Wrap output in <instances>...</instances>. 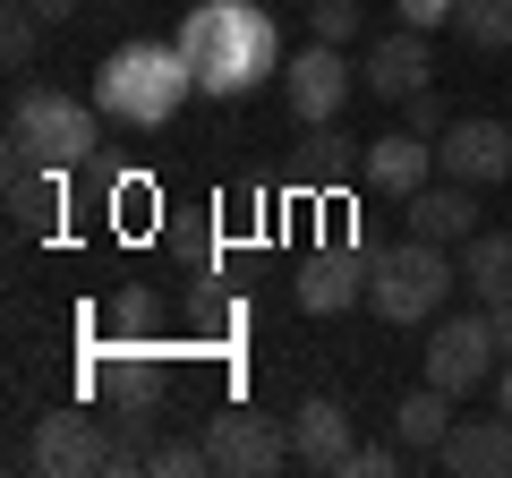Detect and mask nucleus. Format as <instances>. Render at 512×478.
Segmentation results:
<instances>
[{
	"instance_id": "13",
	"label": "nucleus",
	"mask_w": 512,
	"mask_h": 478,
	"mask_svg": "<svg viewBox=\"0 0 512 478\" xmlns=\"http://www.w3.org/2000/svg\"><path fill=\"white\" fill-rule=\"evenodd\" d=\"M367 274H376L367 248H316V257L299 265L291 299H299L308 316H342V308H359V299H367Z\"/></svg>"
},
{
	"instance_id": "11",
	"label": "nucleus",
	"mask_w": 512,
	"mask_h": 478,
	"mask_svg": "<svg viewBox=\"0 0 512 478\" xmlns=\"http://www.w3.org/2000/svg\"><path fill=\"white\" fill-rule=\"evenodd\" d=\"M359 86L384 94V103H410V94H427V86H436V52H427V35H419V26H393V35H376V43H367V60H359Z\"/></svg>"
},
{
	"instance_id": "19",
	"label": "nucleus",
	"mask_w": 512,
	"mask_h": 478,
	"mask_svg": "<svg viewBox=\"0 0 512 478\" xmlns=\"http://www.w3.org/2000/svg\"><path fill=\"white\" fill-rule=\"evenodd\" d=\"M393 436H402L419 461H436V444L453 436V393H444V385H419V393H402V402H393Z\"/></svg>"
},
{
	"instance_id": "6",
	"label": "nucleus",
	"mask_w": 512,
	"mask_h": 478,
	"mask_svg": "<svg viewBox=\"0 0 512 478\" xmlns=\"http://www.w3.org/2000/svg\"><path fill=\"white\" fill-rule=\"evenodd\" d=\"M205 453H214V478H274L291 461V419H274V410H214Z\"/></svg>"
},
{
	"instance_id": "5",
	"label": "nucleus",
	"mask_w": 512,
	"mask_h": 478,
	"mask_svg": "<svg viewBox=\"0 0 512 478\" xmlns=\"http://www.w3.org/2000/svg\"><path fill=\"white\" fill-rule=\"evenodd\" d=\"M103 410H111V436L128 444V453H154V427H163V368L146 359V342H120V359H111L103 376Z\"/></svg>"
},
{
	"instance_id": "24",
	"label": "nucleus",
	"mask_w": 512,
	"mask_h": 478,
	"mask_svg": "<svg viewBox=\"0 0 512 478\" xmlns=\"http://www.w3.org/2000/svg\"><path fill=\"white\" fill-rule=\"evenodd\" d=\"M146 470H154V478H205V470H214V453H205V436H197V444H188V436H163V444L146 453Z\"/></svg>"
},
{
	"instance_id": "9",
	"label": "nucleus",
	"mask_w": 512,
	"mask_h": 478,
	"mask_svg": "<svg viewBox=\"0 0 512 478\" xmlns=\"http://www.w3.org/2000/svg\"><path fill=\"white\" fill-rule=\"evenodd\" d=\"M350 86H359V69L342 60V43H308V52L282 60V103H291L299 129H325V120H342Z\"/></svg>"
},
{
	"instance_id": "17",
	"label": "nucleus",
	"mask_w": 512,
	"mask_h": 478,
	"mask_svg": "<svg viewBox=\"0 0 512 478\" xmlns=\"http://www.w3.org/2000/svg\"><path fill=\"white\" fill-rule=\"evenodd\" d=\"M410 231H419V239H444V248H453V239H470V231H478V188L436 171V180L410 197Z\"/></svg>"
},
{
	"instance_id": "25",
	"label": "nucleus",
	"mask_w": 512,
	"mask_h": 478,
	"mask_svg": "<svg viewBox=\"0 0 512 478\" xmlns=\"http://www.w3.org/2000/svg\"><path fill=\"white\" fill-rule=\"evenodd\" d=\"M316 43H359V0H299Z\"/></svg>"
},
{
	"instance_id": "32",
	"label": "nucleus",
	"mask_w": 512,
	"mask_h": 478,
	"mask_svg": "<svg viewBox=\"0 0 512 478\" xmlns=\"http://www.w3.org/2000/svg\"><path fill=\"white\" fill-rule=\"evenodd\" d=\"M495 402H504V419H512V359H504V376H495Z\"/></svg>"
},
{
	"instance_id": "23",
	"label": "nucleus",
	"mask_w": 512,
	"mask_h": 478,
	"mask_svg": "<svg viewBox=\"0 0 512 478\" xmlns=\"http://www.w3.org/2000/svg\"><path fill=\"white\" fill-rule=\"evenodd\" d=\"M359 163H367V154H350V137L333 129V120H325V137H308V180H325V188H333V180H350Z\"/></svg>"
},
{
	"instance_id": "20",
	"label": "nucleus",
	"mask_w": 512,
	"mask_h": 478,
	"mask_svg": "<svg viewBox=\"0 0 512 478\" xmlns=\"http://www.w3.org/2000/svg\"><path fill=\"white\" fill-rule=\"evenodd\" d=\"M103 325L120 333V342H154V325H163V291H154V282H128V291H111Z\"/></svg>"
},
{
	"instance_id": "2",
	"label": "nucleus",
	"mask_w": 512,
	"mask_h": 478,
	"mask_svg": "<svg viewBox=\"0 0 512 478\" xmlns=\"http://www.w3.org/2000/svg\"><path fill=\"white\" fill-rule=\"evenodd\" d=\"M188 94H197V69L180 43H120L94 69V111L111 129H171Z\"/></svg>"
},
{
	"instance_id": "15",
	"label": "nucleus",
	"mask_w": 512,
	"mask_h": 478,
	"mask_svg": "<svg viewBox=\"0 0 512 478\" xmlns=\"http://www.w3.org/2000/svg\"><path fill=\"white\" fill-rule=\"evenodd\" d=\"M436 470L453 478H512V419H453V436L436 444Z\"/></svg>"
},
{
	"instance_id": "10",
	"label": "nucleus",
	"mask_w": 512,
	"mask_h": 478,
	"mask_svg": "<svg viewBox=\"0 0 512 478\" xmlns=\"http://www.w3.org/2000/svg\"><path fill=\"white\" fill-rule=\"evenodd\" d=\"M436 171L444 180H470V188H495V180H512V129L504 120H453V129L436 137Z\"/></svg>"
},
{
	"instance_id": "21",
	"label": "nucleus",
	"mask_w": 512,
	"mask_h": 478,
	"mask_svg": "<svg viewBox=\"0 0 512 478\" xmlns=\"http://www.w3.org/2000/svg\"><path fill=\"white\" fill-rule=\"evenodd\" d=\"M453 26L470 52H512V0H461Z\"/></svg>"
},
{
	"instance_id": "28",
	"label": "nucleus",
	"mask_w": 512,
	"mask_h": 478,
	"mask_svg": "<svg viewBox=\"0 0 512 478\" xmlns=\"http://www.w3.org/2000/svg\"><path fill=\"white\" fill-rule=\"evenodd\" d=\"M188 316H197V333H222L231 325V299H222L214 282H197V291H188Z\"/></svg>"
},
{
	"instance_id": "4",
	"label": "nucleus",
	"mask_w": 512,
	"mask_h": 478,
	"mask_svg": "<svg viewBox=\"0 0 512 478\" xmlns=\"http://www.w3.org/2000/svg\"><path fill=\"white\" fill-rule=\"evenodd\" d=\"M453 282H461V265L444 257V239L410 231L402 248H384V257H376V274H367V308H376L384 325H436L444 299H453Z\"/></svg>"
},
{
	"instance_id": "12",
	"label": "nucleus",
	"mask_w": 512,
	"mask_h": 478,
	"mask_svg": "<svg viewBox=\"0 0 512 478\" xmlns=\"http://www.w3.org/2000/svg\"><path fill=\"white\" fill-rule=\"evenodd\" d=\"M350 453H359V436H350V410L333 402V393H308V402L291 410V461L316 478H342Z\"/></svg>"
},
{
	"instance_id": "31",
	"label": "nucleus",
	"mask_w": 512,
	"mask_h": 478,
	"mask_svg": "<svg viewBox=\"0 0 512 478\" xmlns=\"http://www.w3.org/2000/svg\"><path fill=\"white\" fill-rule=\"evenodd\" d=\"M43 9V26H60V18H77V0H35Z\"/></svg>"
},
{
	"instance_id": "3",
	"label": "nucleus",
	"mask_w": 512,
	"mask_h": 478,
	"mask_svg": "<svg viewBox=\"0 0 512 478\" xmlns=\"http://www.w3.org/2000/svg\"><path fill=\"white\" fill-rule=\"evenodd\" d=\"M9 154H35L52 171H86L103 154V111H94V94L77 103L60 86H18V103H9Z\"/></svg>"
},
{
	"instance_id": "1",
	"label": "nucleus",
	"mask_w": 512,
	"mask_h": 478,
	"mask_svg": "<svg viewBox=\"0 0 512 478\" xmlns=\"http://www.w3.org/2000/svg\"><path fill=\"white\" fill-rule=\"evenodd\" d=\"M171 43L188 52L205 103H239V94H256L265 77H282V35H274V18H265L256 0H197Z\"/></svg>"
},
{
	"instance_id": "18",
	"label": "nucleus",
	"mask_w": 512,
	"mask_h": 478,
	"mask_svg": "<svg viewBox=\"0 0 512 478\" xmlns=\"http://www.w3.org/2000/svg\"><path fill=\"white\" fill-rule=\"evenodd\" d=\"M461 291L478 308H504L512 299V231H470L461 239Z\"/></svg>"
},
{
	"instance_id": "14",
	"label": "nucleus",
	"mask_w": 512,
	"mask_h": 478,
	"mask_svg": "<svg viewBox=\"0 0 512 478\" xmlns=\"http://www.w3.org/2000/svg\"><path fill=\"white\" fill-rule=\"evenodd\" d=\"M359 180L376 188V197H419L427 180H436V137H419V129H393V137H376L367 146V163H359Z\"/></svg>"
},
{
	"instance_id": "7",
	"label": "nucleus",
	"mask_w": 512,
	"mask_h": 478,
	"mask_svg": "<svg viewBox=\"0 0 512 478\" xmlns=\"http://www.w3.org/2000/svg\"><path fill=\"white\" fill-rule=\"evenodd\" d=\"M111 453H120V436H111L94 410H43L35 444H26V461H35L43 478H103Z\"/></svg>"
},
{
	"instance_id": "8",
	"label": "nucleus",
	"mask_w": 512,
	"mask_h": 478,
	"mask_svg": "<svg viewBox=\"0 0 512 478\" xmlns=\"http://www.w3.org/2000/svg\"><path fill=\"white\" fill-rule=\"evenodd\" d=\"M504 368V350H495V316H444L436 333H427V385H444L453 402H470L487 376Z\"/></svg>"
},
{
	"instance_id": "27",
	"label": "nucleus",
	"mask_w": 512,
	"mask_h": 478,
	"mask_svg": "<svg viewBox=\"0 0 512 478\" xmlns=\"http://www.w3.org/2000/svg\"><path fill=\"white\" fill-rule=\"evenodd\" d=\"M402 129H419V137H444V129H453V111H444V94H436V86L402 103Z\"/></svg>"
},
{
	"instance_id": "30",
	"label": "nucleus",
	"mask_w": 512,
	"mask_h": 478,
	"mask_svg": "<svg viewBox=\"0 0 512 478\" xmlns=\"http://www.w3.org/2000/svg\"><path fill=\"white\" fill-rule=\"evenodd\" d=\"M487 316H495V350L512 359V299H504V308H487Z\"/></svg>"
},
{
	"instance_id": "29",
	"label": "nucleus",
	"mask_w": 512,
	"mask_h": 478,
	"mask_svg": "<svg viewBox=\"0 0 512 478\" xmlns=\"http://www.w3.org/2000/svg\"><path fill=\"white\" fill-rule=\"evenodd\" d=\"M393 9H402V26L436 35V26H453V9H461V0H393Z\"/></svg>"
},
{
	"instance_id": "22",
	"label": "nucleus",
	"mask_w": 512,
	"mask_h": 478,
	"mask_svg": "<svg viewBox=\"0 0 512 478\" xmlns=\"http://www.w3.org/2000/svg\"><path fill=\"white\" fill-rule=\"evenodd\" d=\"M35 43H43V9L35 0H9L0 9V60L9 69H35Z\"/></svg>"
},
{
	"instance_id": "16",
	"label": "nucleus",
	"mask_w": 512,
	"mask_h": 478,
	"mask_svg": "<svg viewBox=\"0 0 512 478\" xmlns=\"http://www.w3.org/2000/svg\"><path fill=\"white\" fill-rule=\"evenodd\" d=\"M69 171L35 163V154H9V222H18V239H43L60 231V214H69Z\"/></svg>"
},
{
	"instance_id": "26",
	"label": "nucleus",
	"mask_w": 512,
	"mask_h": 478,
	"mask_svg": "<svg viewBox=\"0 0 512 478\" xmlns=\"http://www.w3.org/2000/svg\"><path fill=\"white\" fill-rule=\"evenodd\" d=\"M410 461H419V453H410L402 436H393V444H359L342 478H410Z\"/></svg>"
}]
</instances>
